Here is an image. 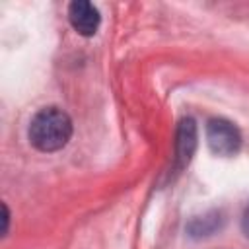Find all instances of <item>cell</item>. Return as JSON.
<instances>
[{
  "label": "cell",
  "instance_id": "cell-1",
  "mask_svg": "<svg viewBox=\"0 0 249 249\" xmlns=\"http://www.w3.org/2000/svg\"><path fill=\"white\" fill-rule=\"evenodd\" d=\"M72 136V121L58 107L41 109L29 124V140L41 152H56L68 144Z\"/></svg>",
  "mask_w": 249,
  "mask_h": 249
},
{
  "label": "cell",
  "instance_id": "cell-2",
  "mask_svg": "<svg viewBox=\"0 0 249 249\" xmlns=\"http://www.w3.org/2000/svg\"><path fill=\"white\" fill-rule=\"evenodd\" d=\"M206 142L218 156H233L241 148V132L228 119L214 117L206 123Z\"/></svg>",
  "mask_w": 249,
  "mask_h": 249
},
{
  "label": "cell",
  "instance_id": "cell-3",
  "mask_svg": "<svg viewBox=\"0 0 249 249\" xmlns=\"http://www.w3.org/2000/svg\"><path fill=\"white\" fill-rule=\"evenodd\" d=\"M68 19H70L72 27L80 35L91 37L97 31V27H99V19L101 18H99L97 8L91 2H88V0H76L68 8Z\"/></svg>",
  "mask_w": 249,
  "mask_h": 249
},
{
  "label": "cell",
  "instance_id": "cell-4",
  "mask_svg": "<svg viewBox=\"0 0 249 249\" xmlns=\"http://www.w3.org/2000/svg\"><path fill=\"white\" fill-rule=\"evenodd\" d=\"M196 148V126L191 117L181 119L177 126V140H175V156H177V165L185 167Z\"/></svg>",
  "mask_w": 249,
  "mask_h": 249
},
{
  "label": "cell",
  "instance_id": "cell-5",
  "mask_svg": "<svg viewBox=\"0 0 249 249\" xmlns=\"http://www.w3.org/2000/svg\"><path fill=\"white\" fill-rule=\"evenodd\" d=\"M241 230H243V233L249 237V204H247V208L243 210V218H241Z\"/></svg>",
  "mask_w": 249,
  "mask_h": 249
}]
</instances>
